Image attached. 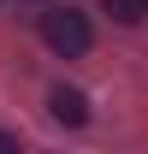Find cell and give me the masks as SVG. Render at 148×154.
<instances>
[{
    "instance_id": "cell-4",
    "label": "cell",
    "mask_w": 148,
    "mask_h": 154,
    "mask_svg": "<svg viewBox=\"0 0 148 154\" xmlns=\"http://www.w3.org/2000/svg\"><path fill=\"white\" fill-rule=\"evenodd\" d=\"M0 154H24V148H18V136H6V131H0Z\"/></svg>"
},
{
    "instance_id": "cell-2",
    "label": "cell",
    "mask_w": 148,
    "mask_h": 154,
    "mask_svg": "<svg viewBox=\"0 0 148 154\" xmlns=\"http://www.w3.org/2000/svg\"><path fill=\"white\" fill-rule=\"evenodd\" d=\"M48 107H54L59 125H89V95H83V89H71V83H59L54 95H48Z\"/></svg>"
},
{
    "instance_id": "cell-3",
    "label": "cell",
    "mask_w": 148,
    "mask_h": 154,
    "mask_svg": "<svg viewBox=\"0 0 148 154\" xmlns=\"http://www.w3.org/2000/svg\"><path fill=\"white\" fill-rule=\"evenodd\" d=\"M101 12L113 24H142L148 18V0H101Z\"/></svg>"
},
{
    "instance_id": "cell-1",
    "label": "cell",
    "mask_w": 148,
    "mask_h": 154,
    "mask_svg": "<svg viewBox=\"0 0 148 154\" xmlns=\"http://www.w3.org/2000/svg\"><path fill=\"white\" fill-rule=\"evenodd\" d=\"M42 42H48L54 54H89L95 30H89V18H83L77 6H54V12H42Z\"/></svg>"
}]
</instances>
